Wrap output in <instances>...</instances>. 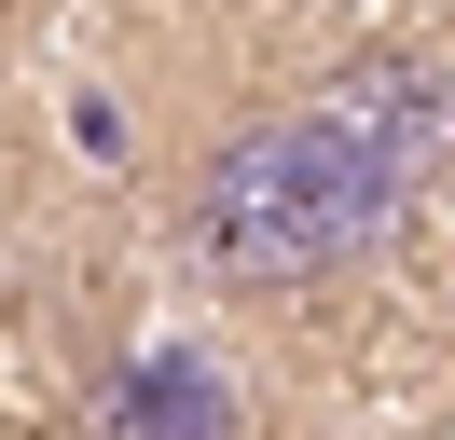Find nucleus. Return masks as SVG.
I'll return each mask as SVG.
<instances>
[{
	"instance_id": "1",
	"label": "nucleus",
	"mask_w": 455,
	"mask_h": 440,
	"mask_svg": "<svg viewBox=\"0 0 455 440\" xmlns=\"http://www.w3.org/2000/svg\"><path fill=\"white\" fill-rule=\"evenodd\" d=\"M442 165H455V69L414 42H372L290 110H249L235 138H207L166 192V248L207 289L276 302V289L372 262Z\"/></svg>"
},
{
	"instance_id": "2",
	"label": "nucleus",
	"mask_w": 455,
	"mask_h": 440,
	"mask_svg": "<svg viewBox=\"0 0 455 440\" xmlns=\"http://www.w3.org/2000/svg\"><path fill=\"white\" fill-rule=\"evenodd\" d=\"M84 440H249V412H235V385L207 372L194 344H139V358H111V385L84 399Z\"/></svg>"
}]
</instances>
